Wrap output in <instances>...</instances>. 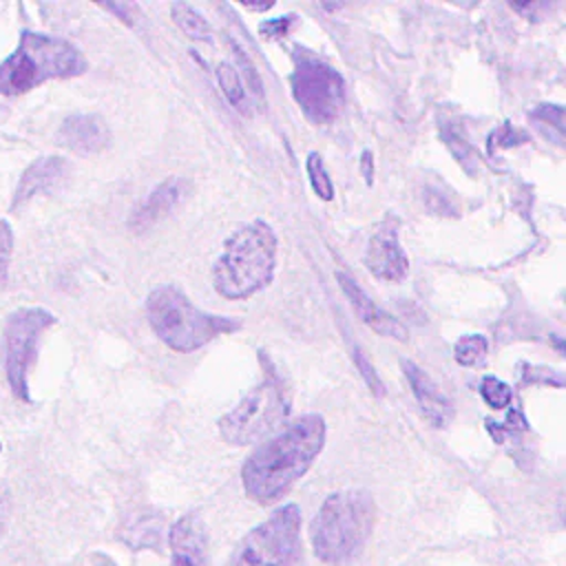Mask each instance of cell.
Listing matches in <instances>:
<instances>
[{
    "mask_svg": "<svg viewBox=\"0 0 566 566\" xmlns=\"http://www.w3.org/2000/svg\"><path fill=\"white\" fill-rule=\"evenodd\" d=\"M325 447V420L305 413L281 433L263 442L243 464L241 482L250 500L261 506L279 502L312 467Z\"/></svg>",
    "mask_w": 566,
    "mask_h": 566,
    "instance_id": "1",
    "label": "cell"
},
{
    "mask_svg": "<svg viewBox=\"0 0 566 566\" xmlns=\"http://www.w3.org/2000/svg\"><path fill=\"white\" fill-rule=\"evenodd\" d=\"M86 69V57L69 40L24 29L15 49L0 62V95L18 97L49 80L77 77Z\"/></svg>",
    "mask_w": 566,
    "mask_h": 566,
    "instance_id": "2",
    "label": "cell"
},
{
    "mask_svg": "<svg viewBox=\"0 0 566 566\" xmlns=\"http://www.w3.org/2000/svg\"><path fill=\"white\" fill-rule=\"evenodd\" d=\"M276 234L256 219L228 237L212 268L214 290L230 301L261 292L276 270Z\"/></svg>",
    "mask_w": 566,
    "mask_h": 566,
    "instance_id": "3",
    "label": "cell"
},
{
    "mask_svg": "<svg viewBox=\"0 0 566 566\" xmlns=\"http://www.w3.org/2000/svg\"><path fill=\"white\" fill-rule=\"evenodd\" d=\"M376 502L367 491H338L325 497L310 526L314 555L332 566L352 562L367 544Z\"/></svg>",
    "mask_w": 566,
    "mask_h": 566,
    "instance_id": "4",
    "label": "cell"
},
{
    "mask_svg": "<svg viewBox=\"0 0 566 566\" xmlns=\"http://www.w3.org/2000/svg\"><path fill=\"white\" fill-rule=\"evenodd\" d=\"M146 316L155 336L172 352L188 354L221 334L237 332L239 321L208 314L175 285H159L146 298Z\"/></svg>",
    "mask_w": 566,
    "mask_h": 566,
    "instance_id": "5",
    "label": "cell"
},
{
    "mask_svg": "<svg viewBox=\"0 0 566 566\" xmlns=\"http://www.w3.org/2000/svg\"><path fill=\"white\" fill-rule=\"evenodd\" d=\"M290 411V394L283 378L268 369L256 387H252L221 420L219 431L228 444H252L274 431Z\"/></svg>",
    "mask_w": 566,
    "mask_h": 566,
    "instance_id": "6",
    "label": "cell"
},
{
    "mask_svg": "<svg viewBox=\"0 0 566 566\" xmlns=\"http://www.w3.org/2000/svg\"><path fill=\"white\" fill-rule=\"evenodd\" d=\"M228 566H303L301 509L285 504L234 546Z\"/></svg>",
    "mask_w": 566,
    "mask_h": 566,
    "instance_id": "7",
    "label": "cell"
},
{
    "mask_svg": "<svg viewBox=\"0 0 566 566\" xmlns=\"http://www.w3.org/2000/svg\"><path fill=\"white\" fill-rule=\"evenodd\" d=\"M55 323V316L44 307H18L4 323V371L11 394L29 402V371L33 367L42 334Z\"/></svg>",
    "mask_w": 566,
    "mask_h": 566,
    "instance_id": "8",
    "label": "cell"
},
{
    "mask_svg": "<svg viewBox=\"0 0 566 566\" xmlns=\"http://www.w3.org/2000/svg\"><path fill=\"white\" fill-rule=\"evenodd\" d=\"M290 86L294 102L314 124L334 122L345 104L343 75L316 57H301L296 62Z\"/></svg>",
    "mask_w": 566,
    "mask_h": 566,
    "instance_id": "9",
    "label": "cell"
},
{
    "mask_svg": "<svg viewBox=\"0 0 566 566\" xmlns=\"http://www.w3.org/2000/svg\"><path fill=\"white\" fill-rule=\"evenodd\" d=\"M365 265L380 281H402L409 270V259L398 241V228L385 219L369 237L365 248Z\"/></svg>",
    "mask_w": 566,
    "mask_h": 566,
    "instance_id": "10",
    "label": "cell"
},
{
    "mask_svg": "<svg viewBox=\"0 0 566 566\" xmlns=\"http://www.w3.org/2000/svg\"><path fill=\"white\" fill-rule=\"evenodd\" d=\"M66 175H69V161L64 157H57V155L38 157L20 175L11 197V210L22 208L38 195H46L55 190L66 179Z\"/></svg>",
    "mask_w": 566,
    "mask_h": 566,
    "instance_id": "11",
    "label": "cell"
},
{
    "mask_svg": "<svg viewBox=\"0 0 566 566\" xmlns=\"http://www.w3.org/2000/svg\"><path fill=\"white\" fill-rule=\"evenodd\" d=\"M168 544L172 566H210L206 526L195 513H186L172 524Z\"/></svg>",
    "mask_w": 566,
    "mask_h": 566,
    "instance_id": "12",
    "label": "cell"
},
{
    "mask_svg": "<svg viewBox=\"0 0 566 566\" xmlns=\"http://www.w3.org/2000/svg\"><path fill=\"white\" fill-rule=\"evenodd\" d=\"M336 281L367 327H371L376 334H380L385 338H394L400 343H405L409 338L407 327L396 316H391L380 305H376L349 274L336 272Z\"/></svg>",
    "mask_w": 566,
    "mask_h": 566,
    "instance_id": "13",
    "label": "cell"
},
{
    "mask_svg": "<svg viewBox=\"0 0 566 566\" xmlns=\"http://www.w3.org/2000/svg\"><path fill=\"white\" fill-rule=\"evenodd\" d=\"M57 142L77 155H95L108 146L111 130L99 115L75 113L62 122Z\"/></svg>",
    "mask_w": 566,
    "mask_h": 566,
    "instance_id": "14",
    "label": "cell"
},
{
    "mask_svg": "<svg viewBox=\"0 0 566 566\" xmlns=\"http://www.w3.org/2000/svg\"><path fill=\"white\" fill-rule=\"evenodd\" d=\"M188 192V184L184 179L170 177L155 186L148 197L130 212L128 228L135 232H144L153 228L157 221H161L175 206L181 203V199Z\"/></svg>",
    "mask_w": 566,
    "mask_h": 566,
    "instance_id": "15",
    "label": "cell"
},
{
    "mask_svg": "<svg viewBox=\"0 0 566 566\" xmlns=\"http://www.w3.org/2000/svg\"><path fill=\"white\" fill-rule=\"evenodd\" d=\"M400 367L405 371V378L413 391V398L422 411V416L436 424V427H444L451 416H453V405L451 400L438 389V385L411 360H400Z\"/></svg>",
    "mask_w": 566,
    "mask_h": 566,
    "instance_id": "16",
    "label": "cell"
},
{
    "mask_svg": "<svg viewBox=\"0 0 566 566\" xmlns=\"http://www.w3.org/2000/svg\"><path fill=\"white\" fill-rule=\"evenodd\" d=\"M170 15L172 22L195 42H210L212 40V29L208 20L190 4L186 2H172L170 4Z\"/></svg>",
    "mask_w": 566,
    "mask_h": 566,
    "instance_id": "17",
    "label": "cell"
},
{
    "mask_svg": "<svg viewBox=\"0 0 566 566\" xmlns=\"http://www.w3.org/2000/svg\"><path fill=\"white\" fill-rule=\"evenodd\" d=\"M214 75H217V82H219V86H221L226 99H228L234 108L243 111V106H245V88H243V84H241L239 71H237L230 62H221V64L217 66Z\"/></svg>",
    "mask_w": 566,
    "mask_h": 566,
    "instance_id": "18",
    "label": "cell"
},
{
    "mask_svg": "<svg viewBox=\"0 0 566 566\" xmlns=\"http://www.w3.org/2000/svg\"><path fill=\"white\" fill-rule=\"evenodd\" d=\"M305 170H307V177H310V184H312V190L316 192V197L323 199V201H332L334 199V184H332L318 153L307 155Z\"/></svg>",
    "mask_w": 566,
    "mask_h": 566,
    "instance_id": "19",
    "label": "cell"
},
{
    "mask_svg": "<svg viewBox=\"0 0 566 566\" xmlns=\"http://www.w3.org/2000/svg\"><path fill=\"white\" fill-rule=\"evenodd\" d=\"M486 338L482 334H467V336H460L453 345V354H455V360L464 367H471V365H478L484 354H486Z\"/></svg>",
    "mask_w": 566,
    "mask_h": 566,
    "instance_id": "20",
    "label": "cell"
},
{
    "mask_svg": "<svg viewBox=\"0 0 566 566\" xmlns=\"http://www.w3.org/2000/svg\"><path fill=\"white\" fill-rule=\"evenodd\" d=\"M480 396H482L484 402H486L489 407H493V409H506V407H511V402H513V391H511V387H509L504 380L495 378V376H484V378H482V382H480Z\"/></svg>",
    "mask_w": 566,
    "mask_h": 566,
    "instance_id": "21",
    "label": "cell"
},
{
    "mask_svg": "<svg viewBox=\"0 0 566 566\" xmlns=\"http://www.w3.org/2000/svg\"><path fill=\"white\" fill-rule=\"evenodd\" d=\"M352 358H354V365H356V369L360 371L365 385L369 387V391H371L374 396H385V385H382V380L378 378L376 369L371 367V363L365 358V354H363L358 347L352 352Z\"/></svg>",
    "mask_w": 566,
    "mask_h": 566,
    "instance_id": "22",
    "label": "cell"
},
{
    "mask_svg": "<svg viewBox=\"0 0 566 566\" xmlns=\"http://www.w3.org/2000/svg\"><path fill=\"white\" fill-rule=\"evenodd\" d=\"M11 254H13V230L4 219H0V285L7 283Z\"/></svg>",
    "mask_w": 566,
    "mask_h": 566,
    "instance_id": "23",
    "label": "cell"
},
{
    "mask_svg": "<svg viewBox=\"0 0 566 566\" xmlns=\"http://www.w3.org/2000/svg\"><path fill=\"white\" fill-rule=\"evenodd\" d=\"M232 49H234V57H237V62H239V66L243 69V77H245V82H248V88L256 95V97H261V75H259V71L254 69V64H252V60L245 55V51L241 49V46H237L234 42H232Z\"/></svg>",
    "mask_w": 566,
    "mask_h": 566,
    "instance_id": "24",
    "label": "cell"
},
{
    "mask_svg": "<svg viewBox=\"0 0 566 566\" xmlns=\"http://www.w3.org/2000/svg\"><path fill=\"white\" fill-rule=\"evenodd\" d=\"M102 9H106V11H111V13H115L124 24H128V27H133L135 22H137V18H139V7L137 4H130V2H104V4H99Z\"/></svg>",
    "mask_w": 566,
    "mask_h": 566,
    "instance_id": "25",
    "label": "cell"
},
{
    "mask_svg": "<svg viewBox=\"0 0 566 566\" xmlns=\"http://www.w3.org/2000/svg\"><path fill=\"white\" fill-rule=\"evenodd\" d=\"M294 24V15H283V18H276V20H265L259 24V31L265 35V38H281L290 31V27Z\"/></svg>",
    "mask_w": 566,
    "mask_h": 566,
    "instance_id": "26",
    "label": "cell"
},
{
    "mask_svg": "<svg viewBox=\"0 0 566 566\" xmlns=\"http://www.w3.org/2000/svg\"><path fill=\"white\" fill-rule=\"evenodd\" d=\"M455 135H451V133H447V144H449V148H455ZM464 153H471V146L464 142V139H460V150L455 153V157H458V161H464Z\"/></svg>",
    "mask_w": 566,
    "mask_h": 566,
    "instance_id": "27",
    "label": "cell"
},
{
    "mask_svg": "<svg viewBox=\"0 0 566 566\" xmlns=\"http://www.w3.org/2000/svg\"><path fill=\"white\" fill-rule=\"evenodd\" d=\"M371 172H374L371 153H369V150H363V175H365V181H367V184H371Z\"/></svg>",
    "mask_w": 566,
    "mask_h": 566,
    "instance_id": "28",
    "label": "cell"
},
{
    "mask_svg": "<svg viewBox=\"0 0 566 566\" xmlns=\"http://www.w3.org/2000/svg\"><path fill=\"white\" fill-rule=\"evenodd\" d=\"M243 7L250 9V11H265V9H272L274 2H265V4H243Z\"/></svg>",
    "mask_w": 566,
    "mask_h": 566,
    "instance_id": "29",
    "label": "cell"
},
{
    "mask_svg": "<svg viewBox=\"0 0 566 566\" xmlns=\"http://www.w3.org/2000/svg\"><path fill=\"white\" fill-rule=\"evenodd\" d=\"M4 533V520H2V513H0V535Z\"/></svg>",
    "mask_w": 566,
    "mask_h": 566,
    "instance_id": "30",
    "label": "cell"
},
{
    "mask_svg": "<svg viewBox=\"0 0 566 566\" xmlns=\"http://www.w3.org/2000/svg\"><path fill=\"white\" fill-rule=\"evenodd\" d=\"M0 449H2V444H0Z\"/></svg>",
    "mask_w": 566,
    "mask_h": 566,
    "instance_id": "31",
    "label": "cell"
}]
</instances>
